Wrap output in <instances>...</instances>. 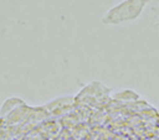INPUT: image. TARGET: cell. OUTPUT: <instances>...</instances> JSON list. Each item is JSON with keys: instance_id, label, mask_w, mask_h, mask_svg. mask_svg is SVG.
I'll list each match as a JSON object with an SVG mask.
<instances>
[{"instance_id": "cell-1", "label": "cell", "mask_w": 159, "mask_h": 140, "mask_svg": "<svg viewBox=\"0 0 159 140\" xmlns=\"http://www.w3.org/2000/svg\"><path fill=\"white\" fill-rule=\"evenodd\" d=\"M150 0H123L103 16L102 22L109 25H120L135 21L145 10Z\"/></svg>"}]
</instances>
